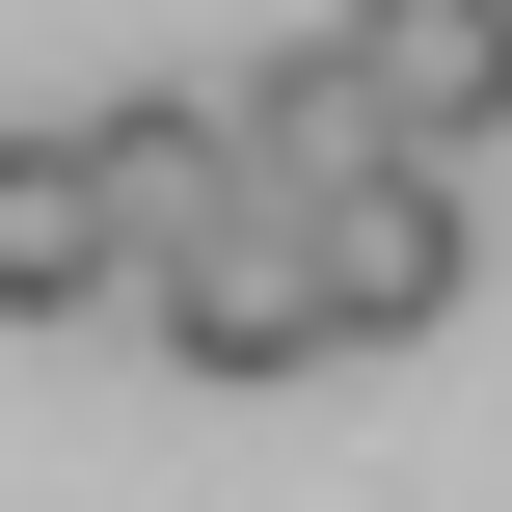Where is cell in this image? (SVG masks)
<instances>
[{
    "mask_svg": "<svg viewBox=\"0 0 512 512\" xmlns=\"http://www.w3.org/2000/svg\"><path fill=\"white\" fill-rule=\"evenodd\" d=\"M81 162H108V216H135V243L243 216V135H216V81H135V108H81Z\"/></svg>",
    "mask_w": 512,
    "mask_h": 512,
    "instance_id": "cell-6",
    "label": "cell"
},
{
    "mask_svg": "<svg viewBox=\"0 0 512 512\" xmlns=\"http://www.w3.org/2000/svg\"><path fill=\"white\" fill-rule=\"evenodd\" d=\"M351 81H378V135L486 162L512 135V0H351Z\"/></svg>",
    "mask_w": 512,
    "mask_h": 512,
    "instance_id": "cell-4",
    "label": "cell"
},
{
    "mask_svg": "<svg viewBox=\"0 0 512 512\" xmlns=\"http://www.w3.org/2000/svg\"><path fill=\"white\" fill-rule=\"evenodd\" d=\"M81 297H135V216H108V162L54 108V135H0V324H81Z\"/></svg>",
    "mask_w": 512,
    "mask_h": 512,
    "instance_id": "cell-3",
    "label": "cell"
},
{
    "mask_svg": "<svg viewBox=\"0 0 512 512\" xmlns=\"http://www.w3.org/2000/svg\"><path fill=\"white\" fill-rule=\"evenodd\" d=\"M297 270H324V351H405V324H459L486 189H459L432 135H378V162H324V189H297Z\"/></svg>",
    "mask_w": 512,
    "mask_h": 512,
    "instance_id": "cell-1",
    "label": "cell"
},
{
    "mask_svg": "<svg viewBox=\"0 0 512 512\" xmlns=\"http://www.w3.org/2000/svg\"><path fill=\"white\" fill-rule=\"evenodd\" d=\"M216 135H243V189H270V216H297L324 162H378V81H351V27H297V54H243V81H216Z\"/></svg>",
    "mask_w": 512,
    "mask_h": 512,
    "instance_id": "cell-5",
    "label": "cell"
},
{
    "mask_svg": "<svg viewBox=\"0 0 512 512\" xmlns=\"http://www.w3.org/2000/svg\"><path fill=\"white\" fill-rule=\"evenodd\" d=\"M135 324L189 351V378H324V270H297V216L243 189V216H189V243H135Z\"/></svg>",
    "mask_w": 512,
    "mask_h": 512,
    "instance_id": "cell-2",
    "label": "cell"
}]
</instances>
